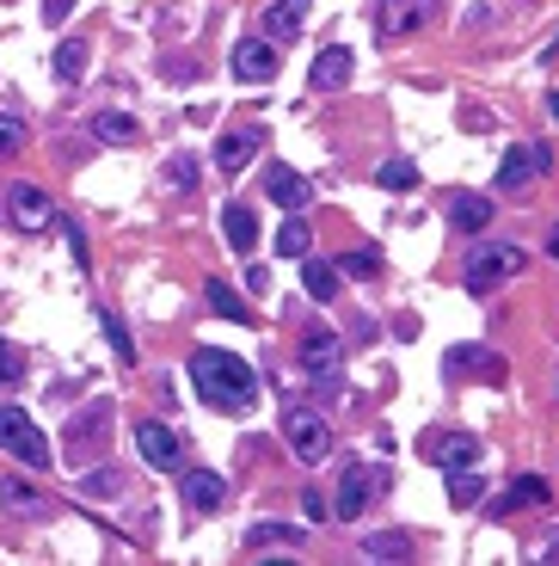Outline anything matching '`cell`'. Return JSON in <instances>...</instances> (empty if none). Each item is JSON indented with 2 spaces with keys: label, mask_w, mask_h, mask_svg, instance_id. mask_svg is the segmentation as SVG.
<instances>
[{
  "label": "cell",
  "mask_w": 559,
  "mask_h": 566,
  "mask_svg": "<svg viewBox=\"0 0 559 566\" xmlns=\"http://www.w3.org/2000/svg\"><path fill=\"white\" fill-rule=\"evenodd\" d=\"M185 376L203 407H216V412H252V400H259V370L247 358H233V351L197 346L185 358Z\"/></svg>",
  "instance_id": "obj_1"
},
{
  "label": "cell",
  "mask_w": 559,
  "mask_h": 566,
  "mask_svg": "<svg viewBox=\"0 0 559 566\" xmlns=\"http://www.w3.org/2000/svg\"><path fill=\"white\" fill-rule=\"evenodd\" d=\"M523 265H528V252L516 247V240H486V247H474V252H467L461 283H467V296H492L498 283H511Z\"/></svg>",
  "instance_id": "obj_2"
},
{
  "label": "cell",
  "mask_w": 559,
  "mask_h": 566,
  "mask_svg": "<svg viewBox=\"0 0 559 566\" xmlns=\"http://www.w3.org/2000/svg\"><path fill=\"white\" fill-rule=\"evenodd\" d=\"M0 456L25 462L32 474H49V438L32 424L25 407H0Z\"/></svg>",
  "instance_id": "obj_3"
},
{
  "label": "cell",
  "mask_w": 559,
  "mask_h": 566,
  "mask_svg": "<svg viewBox=\"0 0 559 566\" xmlns=\"http://www.w3.org/2000/svg\"><path fill=\"white\" fill-rule=\"evenodd\" d=\"M381 487H388V468H375V462H344V480H339V493H332V518L357 523L363 511L381 499Z\"/></svg>",
  "instance_id": "obj_4"
},
{
  "label": "cell",
  "mask_w": 559,
  "mask_h": 566,
  "mask_svg": "<svg viewBox=\"0 0 559 566\" xmlns=\"http://www.w3.org/2000/svg\"><path fill=\"white\" fill-rule=\"evenodd\" d=\"M283 438H289L296 462H308V468L332 462V424L320 419V412H308V407H289V412H283Z\"/></svg>",
  "instance_id": "obj_5"
},
{
  "label": "cell",
  "mask_w": 559,
  "mask_h": 566,
  "mask_svg": "<svg viewBox=\"0 0 559 566\" xmlns=\"http://www.w3.org/2000/svg\"><path fill=\"white\" fill-rule=\"evenodd\" d=\"M296 363H301V376H313L320 388H332V376H339V363H344V339L332 327H308L301 332Z\"/></svg>",
  "instance_id": "obj_6"
},
{
  "label": "cell",
  "mask_w": 559,
  "mask_h": 566,
  "mask_svg": "<svg viewBox=\"0 0 559 566\" xmlns=\"http://www.w3.org/2000/svg\"><path fill=\"white\" fill-rule=\"evenodd\" d=\"M136 450H141V462H148L155 474H179V468H185V443H179V431L160 424V419H136Z\"/></svg>",
  "instance_id": "obj_7"
},
{
  "label": "cell",
  "mask_w": 559,
  "mask_h": 566,
  "mask_svg": "<svg viewBox=\"0 0 559 566\" xmlns=\"http://www.w3.org/2000/svg\"><path fill=\"white\" fill-rule=\"evenodd\" d=\"M228 68H233L240 87H271V80H277V44H271V37H240Z\"/></svg>",
  "instance_id": "obj_8"
},
{
  "label": "cell",
  "mask_w": 559,
  "mask_h": 566,
  "mask_svg": "<svg viewBox=\"0 0 559 566\" xmlns=\"http://www.w3.org/2000/svg\"><path fill=\"white\" fill-rule=\"evenodd\" d=\"M7 216L25 228V235H44L49 222H56V210H49V191L32 185V179H19L13 191H7Z\"/></svg>",
  "instance_id": "obj_9"
},
{
  "label": "cell",
  "mask_w": 559,
  "mask_h": 566,
  "mask_svg": "<svg viewBox=\"0 0 559 566\" xmlns=\"http://www.w3.org/2000/svg\"><path fill=\"white\" fill-rule=\"evenodd\" d=\"M443 376L449 382H504V358L486 346H455L449 358H443Z\"/></svg>",
  "instance_id": "obj_10"
},
{
  "label": "cell",
  "mask_w": 559,
  "mask_h": 566,
  "mask_svg": "<svg viewBox=\"0 0 559 566\" xmlns=\"http://www.w3.org/2000/svg\"><path fill=\"white\" fill-rule=\"evenodd\" d=\"M179 499L191 505V511H221V499H228V480L209 468H179Z\"/></svg>",
  "instance_id": "obj_11"
},
{
  "label": "cell",
  "mask_w": 559,
  "mask_h": 566,
  "mask_svg": "<svg viewBox=\"0 0 559 566\" xmlns=\"http://www.w3.org/2000/svg\"><path fill=\"white\" fill-rule=\"evenodd\" d=\"M259 148H264V129L259 124L228 129V136L216 142V167H221V173H247V160H259Z\"/></svg>",
  "instance_id": "obj_12"
},
{
  "label": "cell",
  "mask_w": 559,
  "mask_h": 566,
  "mask_svg": "<svg viewBox=\"0 0 559 566\" xmlns=\"http://www.w3.org/2000/svg\"><path fill=\"white\" fill-rule=\"evenodd\" d=\"M351 68H357V56L344 44H327L320 56H313V93H339V87H351Z\"/></svg>",
  "instance_id": "obj_13"
},
{
  "label": "cell",
  "mask_w": 559,
  "mask_h": 566,
  "mask_svg": "<svg viewBox=\"0 0 559 566\" xmlns=\"http://www.w3.org/2000/svg\"><path fill=\"white\" fill-rule=\"evenodd\" d=\"M264 191H271V204H283L289 216L313 204V179L289 173V167H271V173H264Z\"/></svg>",
  "instance_id": "obj_14"
},
{
  "label": "cell",
  "mask_w": 559,
  "mask_h": 566,
  "mask_svg": "<svg viewBox=\"0 0 559 566\" xmlns=\"http://www.w3.org/2000/svg\"><path fill=\"white\" fill-rule=\"evenodd\" d=\"M431 19V0H381V37H412Z\"/></svg>",
  "instance_id": "obj_15"
},
{
  "label": "cell",
  "mask_w": 559,
  "mask_h": 566,
  "mask_svg": "<svg viewBox=\"0 0 559 566\" xmlns=\"http://www.w3.org/2000/svg\"><path fill=\"white\" fill-rule=\"evenodd\" d=\"M449 222L461 235H480L486 222H492V197L486 191H449Z\"/></svg>",
  "instance_id": "obj_16"
},
{
  "label": "cell",
  "mask_w": 559,
  "mask_h": 566,
  "mask_svg": "<svg viewBox=\"0 0 559 566\" xmlns=\"http://www.w3.org/2000/svg\"><path fill=\"white\" fill-rule=\"evenodd\" d=\"M554 499V487H547V474H516L511 480V493H504V499L492 505L498 518H511V511H528V505H547Z\"/></svg>",
  "instance_id": "obj_17"
},
{
  "label": "cell",
  "mask_w": 559,
  "mask_h": 566,
  "mask_svg": "<svg viewBox=\"0 0 559 566\" xmlns=\"http://www.w3.org/2000/svg\"><path fill=\"white\" fill-rule=\"evenodd\" d=\"M535 142H516L511 155H504V167H498V191H528L535 185Z\"/></svg>",
  "instance_id": "obj_18"
},
{
  "label": "cell",
  "mask_w": 559,
  "mask_h": 566,
  "mask_svg": "<svg viewBox=\"0 0 559 566\" xmlns=\"http://www.w3.org/2000/svg\"><path fill=\"white\" fill-rule=\"evenodd\" d=\"M474 462H480V438L474 431H449V438L436 443V468L443 474H467Z\"/></svg>",
  "instance_id": "obj_19"
},
{
  "label": "cell",
  "mask_w": 559,
  "mask_h": 566,
  "mask_svg": "<svg viewBox=\"0 0 559 566\" xmlns=\"http://www.w3.org/2000/svg\"><path fill=\"white\" fill-rule=\"evenodd\" d=\"M221 235H228L233 252L259 247V216H252V204H221Z\"/></svg>",
  "instance_id": "obj_20"
},
{
  "label": "cell",
  "mask_w": 559,
  "mask_h": 566,
  "mask_svg": "<svg viewBox=\"0 0 559 566\" xmlns=\"http://www.w3.org/2000/svg\"><path fill=\"white\" fill-rule=\"evenodd\" d=\"M301 25H308V0H277V7L264 13V37H271V44H289Z\"/></svg>",
  "instance_id": "obj_21"
},
{
  "label": "cell",
  "mask_w": 559,
  "mask_h": 566,
  "mask_svg": "<svg viewBox=\"0 0 559 566\" xmlns=\"http://www.w3.org/2000/svg\"><path fill=\"white\" fill-rule=\"evenodd\" d=\"M203 302H209V315L233 320V327H247V320H252L247 296H240V290H228V283H221V278H209V283H203Z\"/></svg>",
  "instance_id": "obj_22"
},
{
  "label": "cell",
  "mask_w": 559,
  "mask_h": 566,
  "mask_svg": "<svg viewBox=\"0 0 559 566\" xmlns=\"http://www.w3.org/2000/svg\"><path fill=\"white\" fill-rule=\"evenodd\" d=\"M301 542H308L301 523H252V530H247V554H259V548H301Z\"/></svg>",
  "instance_id": "obj_23"
},
{
  "label": "cell",
  "mask_w": 559,
  "mask_h": 566,
  "mask_svg": "<svg viewBox=\"0 0 559 566\" xmlns=\"http://www.w3.org/2000/svg\"><path fill=\"white\" fill-rule=\"evenodd\" d=\"M105 431H111V400H99V407H87V412H80V419L75 424H68V450H75V456H80V450H87V443H105Z\"/></svg>",
  "instance_id": "obj_24"
},
{
  "label": "cell",
  "mask_w": 559,
  "mask_h": 566,
  "mask_svg": "<svg viewBox=\"0 0 559 566\" xmlns=\"http://www.w3.org/2000/svg\"><path fill=\"white\" fill-rule=\"evenodd\" d=\"M301 283H308L313 302H332L344 278H339V265H332V259H301Z\"/></svg>",
  "instance_id": "obj_25"
},
{
  "label": "cell",
  "mask_w": 559,
  "mask_h": 566,
  "mask_svg": "<svg viewBox=\"0 0 559 566\" xmlns=\"http://www.w3.org/2000/svg\"><path fill=\"white\" fill-rule=\"evenodd\" d=\"M93 136H99V142H117V148H129V142L141 136V124L129 117V111H99V117H93Z\"/></svg>",
  "instance_id": "obj_26"
},
{
  "label": "cell",
  "mask_w": 559,
  "mask_h": 566,
  "mask_svg": "<svg viewBox=\"0 0 559 566\" xmlns=\"http://www.w3.org/2000/svg\"><path fill=\"white\" fill-rule=\"evenodd\" d=\"M87 56H93V49L80 44V37H62V44H56V80H62V87H75V80L87 75Z\"/></svg>",
  "instance_id": "obj_27"
},
{
  "label": "cell",
  "mask_w": 559,
  "mask_h": 566,
  "mask_svg": "<svg viewBox=\"0 0 559 566\" xmlns=\"http://www.w3.org/2000/svg\"><path fill=\"white\" fill-rule=\"evenodd\" d=\"M277 252H283V259H308V252H313V228L301 222V210L277 228Z\"/></svg>",
  "instance_id": "obj_28"
},
{
  "label": "cell",
  "mask_w": 559,
  "mask_h": 566,
  "mask_svg": "<svg viewBox=\"0 0 559 566\" xmlns=\"http://www.w3.org/2000/svg\"><path fill=\"white\" fill-rule=\"evenodd\" d=\"M332 265H339V278L375 283V278H381V252H375V247H357V252H344V259H332Z\"/></svg>",
  "instance_id": "obj_29"
},
{
  "label": "cell",
  "mask_w": 559,
  "mask_h": 566,
  "mask_svg": "<svg viewBox=\"0 0 559 566\" xmlns=\"http://www.w3.org/2000/svg\"><path fill=\"white\" fill-rule=\"evenodd\" d=\"M99 327H105V339H111V351H117V363H136V339H129V327L111 308H99Z\"/></svg>",
  "instance_id": "obj_30"
},
{
  "label": "cell",
  "mask_w": 559,
  "mask_h": 566,
  "mask_svg": "<svg viewBox=\"0 0 559 566\" xmlns=\"http://www.w3.org/2000/svg\"><path fill=\"white\" fill-rule=\"evenodd\" d=\"M375 185L381 191H412L419 185V167H412V160H388V167H375Z\"/></svg>",
  "instance_id": "obj_31"
},
{
  "label": "cell",
  "mask_w": 559,
  "mask_h": 566,
  "mask_svg": "<svg viewBox=\"0 0 559 566\" xmlns=\"http://www.w3.org/2000/svg\"><path fill=\"white\" fill-rule=\"evenodd\" d=\"M0 499H7V505H19V511H25V518H37V511H49V499H37V493L25 487V480H13V474H7V480H0Z\"/></svg>",
  "instance_id": "obj_32"
},
{
  "label": "cell",
  "mask_w": 559,
  "mask_h": 566,
  "mask_svg": "<svg viewBox=\"0 0 559 566\" xmlns=\"http://www.w3.org/2000/svg\"><path fill=\"white\" fill-rule=\"evenodd\" d=\"M363 548H369L375 561H406V554H412V542H406L400 530H375L369 542H363Z\"/></svg>",
  "instance_id": "obj_33"
},
{
  "label": "cell",
  "mask_w": 559,
  "mask_h": 566,
  "mask_svg": "<svg viewBox=\"0 0 559 566\" xmlns=\"http://www.w3.org/2000/svg\"><path fill=\"white\" fill-rule=\"evenodd\" d=\"M480 493H486V480L474 468L467 474H449V499H455V511H467V505H480Z\"/></svg>",
  "instance_id": "obj_34"
},
{
  "label": "cell",
  "mask_w": 559,
  "mask_h": 566,
  "mask_svg": "<svg viewBox=\"0 0 559 566\" xmlns=\"http://www.w3.org/2000/svg\"><path fill=\"white\" fill-rule=\"evenodd\" d=\"M80 493H87V499H117V493H124V474L99 468V474H87V480H80Z\"/></svg>",
  "instance_id": "obj_35"
},
{
  "label": "cell",
  "mask_w": 559,
  "mask_h": 566,
  "mask_svg": "<svg viewBox=\"0 0 559 566\" xmlns=\"http://www.w3.org/2000/svg\"><path fill=\"white\" fill-rule=\"evenodd\" d=\"M167 185H172V191H191V185H197V155H172V160H167Z\"/></svg>",
  "instance_id": "obj_36"
},
{
  "label": "cell",
  "mask_w": 559,
  "mask_h": 566,
  "mask_svg": "<svg viewBox=\"0 0 559 566\" xmlns=\"http://www.w3.org/2000/svg\"><path fill=\"white\" fill-rule=\"evenodd\" d=\"M25 382V363H19V351L0 339V388H19Z\"/></svg>",
  "instance_id": "obj_37"
},
{
  "label": "cell",
  "mask_w": 559,
  "mask_h": 566,
  "mask_svg": "<svg viewBox=\"0 0 559 566\" xmlns=\"http://www.w3.org/2000/svg\"><path fill=\"white\" fill-rule=\"evenodd\" d=\"M19 142H25V124L0 111V155H19Z\"/></svg>",
  "instance_id": "obj_38"
},
{
  "label": "cell",
  "mask_w": 559,
  "mask_h": 566,
  "mask_svg": "<svg viewBox=\"0 0 559 566\" xmlns=\"http://www.w3.org/2000/svg\"><path fill=\"white\" fill-rule=\"evenodd\" d=\"M68 252H75V265L87 271L93 259H87V235H80V222H68Z\"/></svg>",
  "instance_id": "obj_39"
},
{
  "label": "cell",
  "mask_w": 559,
  "mask_h": 566,
  "mask_svg": "<svg viewBox=\"0 0 559 566\" xmlns=\"http://www.w3.org/2000/svg\"><path fill=\"white\" fill-rule=\"evenodd\" d=\"M68 13H75V0H44V19H49V25H56V19H68Z\"/></svg>",
  "instance_id": "obj_40"
},
{
  "label": "cell",
  "mask_w": 559,
  "mask_h": 566,
  "mask_svg": "<svg viewBox=\"0 0 559 566\" xmlns=\"http://www.w3.org/2000/svg\"><path fill=\"white\" fill-rule=\"evenodd\" d=\"M264 283H271V278H264V265H247V290H252V296H264Z\"/></svg>",
  "instance_id": "obj_41"
},
{
  "label": "cell",
  "mask_w": 559,
  "mask_h": 566,
  "mask_svg": "<svg viewBox=\"0 0 559 566\" xmlns=\"http://www.w3.org/2000/svg\"><path fill=\"white\" fill-rule=\"evenodd\" d=\"M547 252H554V259H559V222H554V228H547Z\"/></svg>",
  "instance_id": "obj_42"
},
{
  "label": "cell",
  "mask_w": 559,
  "mask_h": 566,
  "mask_svg": "<svg viewBox=\"0 0 559 566\" xmlns=\"http://www.w3.org/2000/svg\"><path fill=\"white\" fill-rule=\"evenodd\" d=\"M547 111H554V117H559V93H554V99H547Z\"/></svg>",
  "instance_id": "obj_43"
}]
</instances>
